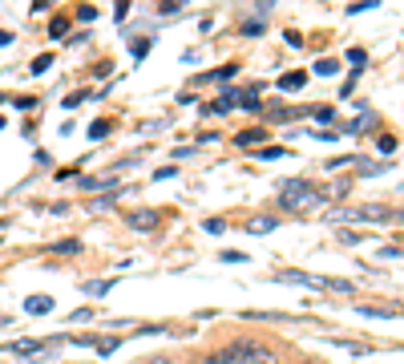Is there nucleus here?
Instances as JSON below:
<instances>
[{
    "mask_svg": "<svg viewBox=\"0 0 404 364\" xmlns=\"http://www.w3.org/2000/svg\"><path fill=\"white\" fill-rule=\"evenodd\" d=\"M162 12L170 16V12H182V0H162Z\"/></svg>",
    "mask_w": 404,
    "mask_h": 364,
    "instance_id": "obj_23",
    "label": "nucleus"
},
{
    "mask_svg": "<svg viewBox=\"0 0 404 364\" xmlns=\"http://www.w3.org/2000/svg\"><path fill=\"white\" fill-rule=\"evenodd\" d=\"M126 8H130V0H118V16H126Z\"/></svg>",
    "mask_w": 404,
    "mask_h": 364,
    "instance_id": "obj_27",
    "label": "nucleus"
},
{
    "mask_svg": "<svg viewBox=\"0 0 404 364\" xmlns=\"http://www.w3.org/2000/svg\"><path fill=\"white\" fill-rule=\"evenodd\" d=\"M315 118H319V122H332V118H336V114H332V109H327V105H319V109H312Z\"/></svg>",
    "mask_w": 404,
    "mask_h": 364,
    "instance_id": "obj_24",
    "label": "nucleus"
},
{
    "mask_svg": "<svg viewBox=\"0 0 404 364\" xmlns=\"http://www.w3.org/2000/svg\"><path fill=\"white\" fill-rule=\"evenodd\" d=\"M304 86H308V73H299V69L279 77V90H304Z\"/></svg>",
    "mask_w": 404,
    "mask_h": 364,
    "instance_id": "obj_7",
    "label": "nucleus"
},
{
    "mask_svg": "<svg viewBox=\"0 0 404 364\" xmlns=\"http://www.w3.org/2000/svg\"><path fill=\"white\" fill-rule=\"evenodd\" d=\"M146 53H150V37H146V41H134V57H146Z\"/></svg>",
    "mask_w": 404,
    "mask_h": 364,
    "instance_id": "obj_25",
    "label": "nucleus"
},
{
    "mask_svg": "<svg viewBox=\"0 0 404 364\" xmlns=\"http://www.w3.org/2000/svg\"><path fill=\"white\" fill-rule=\"evenodd\" d=\"M247 231H251V235H267V231H275V219H271V215H255V219L247 223Z\"/></svg>",
    "mask_w": 404,
    "mask_h": 364,
    "instance_id": "obj_8",
    "label": "nucleus"
},
{
    "mask_svg": "<svg viewBox=\"0 0 404 364\" xmlns=\"http://www.w3.org/2000/svg\"><path fill=\"white\" fill-rule=\"evenodd\" d=\"M223 259H226V263H243L247 255H243V251H223Z\"/></svg>",
    "mask_w": 404,
    "mask_h": 364,
    "instance_id": "obj_26",
    "label": "nucleus"
},
{
    "mask_svg": "<svg viewBox=\"0 0 404 364\" xmlns=\"http://www.w3.org/2000/svg\"><path fill=\"white\" fill-rule=\"evenodd\" d=\"M0 227H4V223H0Z\"/></svg>",
    "mask_w": 404,
    "mask_h": 364,
    "instance_id": "obj_33",
    "label": "nucleus"
},
{
    "mask_svg": "<svg viewBox=\"0 0 404 364\" xmlns=\"http://www.w3.org/2000/svg\"><path fill=\"white\" fill-rule=\"evenodd\" d=\"M315 73H319V77H332V73H340V61H319Z\"/></svg>",
    "mask_w": 404,
    "mask_h": 364,
    "instance_id": "obj_13",
    "label": "nucleus"
},
{
    "mask_svg": "<svg viewBox=\"0 0 404 364\" xmlns=\"http://www.w3.org/2000/svg\"><path fill=\"white\" fill-rule=\"evenodd\" d=\"M202 227L211 231V235H223V231H226V223H223V219H206V223H202Z\"/></svg>",
    "mask_w": 404,
    "mask_h": 364,
    "instance_id": "obj_21",
    "label": "nucleus"
},
{
    "mask_svg": "<svg viewBox=\"0 0 404 364\" xmlns=\"http://www.w3.org/2000/svg\"><path fill=\"white\" fill-rule=\"evenodd\" d=\"M49 4H53V0H33V8H37V12H41V8H49Z\"/></svg>",
    "mask_w": 404,
    "mask_h": 364,
    "instance_id": "obj_29",
    "label": "nucleus"
},
{
    "mask_svg": "<svg viewBox=\"0 0 404 364\" xmlns=\"http://www.w3.org/2000/svg\"><path fill=\"white\" fill-rule=\"evenodd\" d=\"M25 312H29V316H45V312H53V296H29V300H25Z\"/></svg>",
    "mask_w": 404,
    "mask_h": 364,
    "instance_id": "obj_5",
    "label": "nucleus"
},
{
    "mask_svg": "<svg viewBox=\"0 0 404 364\" xmlns=\"http://www.w3.org/2000/svg\"><path fill=\"white\" fill-rule=\"evenodd\" d=\"M101 186H109V179H81V190H101Z\"/></svg>",
    "mask_w": 404,
    "mask_h": 364,
    "instance_id": "obj_18",
    "label": "nucleus"
},
{
    "mask_svg": "<svg viewBox=\"0 0 404 364\" xmlns=\"http://www.w3.org/2000/svg\"><path fill=\"white\" fill-rule=\"evenodd\" d=\"M109 287H113V283H105V279H93V283H85V291H90V296H105Z\"/></svg>",
    "mask_w": 404,
    "mask_h": 364,
    "instance_id": "obj_14",
    "label": "nucleus"
},
{
    "mask_svg": "<svg viewBox=\"0 0 404 364\" xmlns=\"http://www.w3.org/2000/svg\"><path fill=\"white\" fill-rule=\"evenodd\" d=\"M41 348H49L45 340H16L8 352H16V356H33V352H41Z\"/></svg>",
    "mask_w": 404,
    "mask_h": 364,
    "instance_id": "obj_6",
    "label": "nucleus"
},
{
    "mask_svg": "<svg viewBox=\"0 0 404 364\" xmlns=\"http://www.w3.org/2000/svg\"><path fill=\"white\" fill-rule=\"evenodd\" d=\"M130 223H134L137 231H150L154 223H158V215H154V211H137V215L130 219Z\"/></svg>",
    "mask_w": 404,
    "mask_h": 364,
    "instance_id": "obj_9",
    "label": "nucleus"
},
{
    "mask_svg": "<svg viewBox=\"0 0 404 364\" xmlns=\"http://www.w3.org/2000/svg\"><path fill=\"white\" fill-rule=\"evenodd\" d=\"M239 101H243V109H259V97H255V93H247V97L239 93Z\"/></svg>",
    "mask_w": 404,
    "mask_h": 364,
    "instance_id": "obj_22",
    "label": "nucleus"
},
{
    "mask_svg": "<svg viewBox=\"0 0 404 364\" xmlns=\"http://www.w3.org/2000/svg\"><path fill=\"white\" fill-rule=\"evenodd\" d=\"M77 247H81V243H77V239H61V243H53V247H49V251H57V255H73V251H77Z\"/></svg>",
    "mask_w": 404,
    "mask_h": 364,
    "instance_id": "obj_10",
    "label": "nucleus"
},
{
    "mask_svg": "<svg viewBox=\"0 0 404 364\" xmlns=\"http://www.w3.org/2000/svg\"><path fill=\"white\" fill-rule=\"evenodd\" d=\"M376 219H404V215H396L392 207H352V211L344 207V211H336L327 223L340 227V223H376Z\"/></svg>",
    "mask_w": 404,
    "mask_h": 364,
    "instance_id": "obj_3",
    "label": "nucleus"
},
{
    "mask_svg": "<svg viewBox=\"0 0 404 364\" xmlns=\"http://www.w3.org/2000/svg\"><path fill=\"white\" fill-rule=\"evenodd\" d=\"M0 130H4V122H0Z\"/></svg>",
    "mask_w": 404,
    "mask_h": 364,
    "instance_id": "obj_32",
    "label": "nucleus"
},
{
    "mask_svg": "<svg viewBox=\"0 0 404 364\" xmlns=\"http://www.w3.org/2000/svg\"><path fill=\"white\" fill-rule=\"evenodd\" d=\"M279 283H304V287H323L319 275H308V272H275Z\"/></svg>",
    "mask_w": 404,
    "mask_h": 364,
    "instance_id": "obj_4",
    "label": "nucleus"
},
{
    "mask_svg": "<svg viewBox=\"0 0 404 364\" xmlns=\"http://www.w3.org/2000/svg\"><path fill=\"white\" fill-rule=\"evenodd\" d=\"M279 207L283 211H312V207H323V194L315 186H308V182L291 179V182H283V190H279Z\"/></svg>",
    "mask_w": 404,
    "mask_h": 364,
    "instance_id": "obj_1",
    "label": "nucleus"
},
{
    "mask_svg": "<svg viewBox=\"0 0 404 364\" xmlns=\"http://www.w3.org/2000/svg\"><path fill=\"white\" fill-rule=\"evenodd\" d=\"M348 61H352V69H364V65H368V53H364V49H348Z\"/></svg>",
    "mask_w": 404,
    "mask_h": 364,
    "instance_id": "obj_11",
    "label": "nucleus"
},
{
    "mask_svg": "<svg viewBox=\"0 0 404 364\" xmlns=\"http://www.w3.org/2000/svg\"><path fill=\"white\" fill-rule=\"evenodd\" d=\"M234 69H239V65H223V69H215L211 77H215V81H226V77H234Z\"/></svg>",
    "mask_w": 404,
    "mask_h": 364,
    "instance_id": "obj_20",
    "label": "nucleus"
},
{
    "mask_svg": "<svg viewBox=\"0 0 404 364\" xmlns=\"http://www.w3.org/2000/svg\"><path fill=\"white\" fill-rule=\"evenodd\" d=\"M49 65H53V57H49V53H41V57L33 61V73H45Z\"/></svg>",
    "mask_w": 404,
    "mask_h": 364,
    "instance_id": "obj_19",
    "label": "nucleus"
},
{
    "mask_svg": "<svg viewBox=\"0 0 404 364\" xmlns=\"http://www.w3.org/2000/svg\"><path fill=\"white\" fill-rule=\"evenodd\" d=\"M150 364H170V361H150Z\"/></svg>",
    "mask_w": 404,
    "mask_h": 364,
    "instance_id": "obj_31",
    "label": "nucleus"
},
{
    "mask_svg": "<svg viewBox=\"0 0 404 364\" xmlns=\"http://www.w3.org/2000/svg\"><path fill=\"white\" fill-rule=\"evenodd\" d=\"M255 142H263V130H247V134H239V146H255Z\"/></svg>",
    "mask_w": 404,
    "mask_h": 364,
    "instance_id": "obj_16",
    "label": "nucleus"
},
{
    "mask_svg": "<svg viewBox=\"0 0 404 364\" xmlns=\"http://www.w3.org/2000/svg\"><path fill=\"white\" fill-rule=\"evenodd\" d=\"M211 364H279V361L271 356L267 348H255V344H234V348L219 352Z\"/></svg>",
    "mask_w": 404,
    "mask_h": 364,
    "instance_id": "obj_2",
    "label": "nucleus"
},
{
    "mask_svg": "<svg viewBox=\"0 0 404 364\" xmlns=\"http://www.w3.org/2000/svg\"><path fill=\"white\" fill-rule=\"evenodd\" d=\"M255 4H259V8H263V12H267L271 4H275V0H255Z\"/></svg>",
    "mask_w": 404,
    "mask_h": 364,
    "instance_id": "obj_30",
    "label": "nucleus"
},
{
    "mask_svg": "<svg viewBox=\"0 0 404 364\" xmlns=\"http://www.w3.org/2000/svg\"><path fill=\"white\" fill-rule=\"evenodd\" d=\"M263 29H267V25H263V21H243V33H247V37H259V33H263Z\"/></svg>",
    "mask_w": 404,
    "mask_h": 364,
    "instance_id": "obj_15",
    "label": "nucleus"
},
{
    "mask_svg": "<svg viewBox=\"0 0 404 364\" xmlns=\"http://www.w3.org/2000/svg\"><path fill=\"white\" fill-rule=\"evenodd\" d=\"M109 130H113V122H105V118H97V122L90 126V138H105Z\"/></svg>",
    "mask_w": 404,
    "mask_h": 364,
    "instance_id": "obj_12",
    "label": "nucleus"
},
{
    "mask_svg": "<svg viewBox=\"0 0 404 364\" xmlns=\"http://www.w3.org/2000/svg\"><path fill=\"white\" fill-rule=\"evenodd\" d=\"M283 154H287L283 146H275V150H259V158H263V162H275V158H283Z\"/></svg>",
    "mask_w": 404,
    "mask_h": 364,
    "instance_id": "obj_17",
    "label": "nucleus"
},
{
    "mask_svg": "<svg viewBox=\"0 0 404 364\" xmlns=\"http://www.w3.org/2000/svg\"><path fill=\"white\" fill-rule=\"evenodd\" d=\"M4 45H12V33H0V49Z\"/></svg>",
    "mask_w": 404,
    "mask_h": 364,
    "instance_id": "obj_28",
    "label": "nucleus"
}]
</instances>
